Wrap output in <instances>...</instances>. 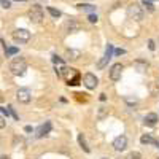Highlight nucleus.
<instances>
[{
  "label": "nucleus",
  "mask_w": 159,
  "mask_h": 159,
  "mask_svg": "<svg viewBox=\"0 0 159 159\" xmlns=\"http://www.w3.org/2000/svg\"><path fill=\"white\" fill-rule=\"evenodd\" d=\"M49 130H51V123H45L43 126H40V129L37 130V137H45Z\"/></svg>",
  "instance_id": "12"
},
{
  "label": "nucleus",
  "mask_w": 159,
  "mask_h": 159,
  "mask_svg": "<svg viewBox=\"0 0 159 159\" xmlns=\"http://www.w3.org/2000/svg\"><path fill=\"white\" fill-rule=\"evenodd\" d=\"M105 99H107V96H105V94H100V100H102V102H103V100H105Z\"/></svg>",
  "instance_id": "32"
},
{
  "label": "nucleus",
  "mask_w": 159,
  "mask_h": 159,
  "mask_svg": "<svg viewBox=\"0 0 159 159\" xmlns=\"http://www.w3.org/2000/svg\"><path fill=\"white\" fill-rule=\"evenodd\" d=\"M5 54H7V57H8V56H15V54H18V48H16V46L7 48V49H5Z\"/></svg>",
  "instance_id": "18"
},
{
  "label": "nucleus",
  "mask_w": 159,
  "mask_h": 159,
  "mask_svg": "<svg viewBox=\"0 0 159 159\" xmlns=\"http://www.w3.org/2000/svg\"><path fill=\"white\" fill-rule=\"evenodd\" d=\"M8 111H10V113L13 115V118H15V119H16V121H19V116L16 115V111H15V108H13V107H11V105H10V107H8Z\"/></svg>",
  "instance_id": "23"
},
{
  "label": "nucleus",
  "mask_w": 159,
  "mask_h": 159,
  "mask_svg": "<svg viewBox=\"0 0 159 159\" xmlns=\"http://www.w3.org/2000/svg\"><path fill=\"white\" fill-rule=\"evenodd\" d=\"M121 72H123V64H115L110 69V80L111 81H118L121 80Z\"/></svg>",
  "instance_id": "8"
},
{
  "label": "nucleus",
  "mask_w": 159,
  "mask_h": 159,
  "mask_svg": "<svg viewBox=\"0 0 159 159\" xmlns=\"http://www.w3.org/2000/svg\"><path fill=\"white\" fill-rule=\"evenodd\" d=\"M25 69H27V64H25V59L21 57V56L15 57V59L11 61V64H10V70H11V73H13V75H16V76L24 75Z\"/></svg>",
  "instance_id": "2"
},
{
  "label": "nucleus",
  "mask_w": 159,
  "mask_h": 159,
  "mask_svg": "<svg viewBox=\"0 0 159 159\" xmlns=\"http://www.w3.org/2000/svg\"><path fill=\"white\" fill-rule=\"evenodd\" d=\"M156 123H157V115H156V113H148L147 116H145V124L154 126Z\"/></svg>",
  "instance_id": "15"
},
{
  "label": "nucleus",
  "mask_w": 159,
  "mask_h": 159,
  "mask_svg": "<svg viewBox=\"0 0 159 159\" xmlns=\"http://www.w3.org/2000/svg\"><path fill=\"white\" fill-rule=\"evenodd\" d=\"M52 62H54V64H59V65H61V64H62V59H61L59 56H52Z\"/></svg>",
  "instance_id": "26"
},
{
  "label": "nucleus",
  "mask_w": 159,
  "mask_h": 159,
  "mask_svg": "<svg viewBox=\"0 0 159 159\" xmlns=\"http://www.w3.org/2000/svg\"><path fill=\"white\" fill-rule=\"evenodd\" d=\"M16 99L21 102V103H29L30 102V91L27 88H21L18 89L16 92Z\"/></svg>",
  "instance_id": "7"
},
{
  "label": "nucleus",
  "mask_w": 159,
  "mask_h": 159,
  "mask_svg": "<svg viewBox=\"0 0 159 159\" xmlns=\"http://www.w3.org/2000/svg\"><path fill=\"white\" fill-rule=\"evenodd\" d=\"M78 56H80V52H78V51H73V49L67 51V59H72V61H75V59H78Z\"/></svg>",
  "instance_id": "19"
},
{
  "label": "nucleus",
  "mask_w": 159,
  "mask_h": 159,
  "mask_svg": "<svg viewBox=\"0 0 159 159\" xmlns=\"http://www.w3.org/2000/svg\"><path fill=\"white\" fill-rule=\"evenodd\" d=\"M56 75L59 78H64L65 81H67L69 86H76L80 84V73L75 70V69H70V67H61V69H56Z\"/></svg>",
  "instance_id": "1"
},
{
  "label": "nucleus",
  "mask_w": 159,
  "mask_h": 159,
  "mask_svg": "<svg viewBox=\"0 0 159 159\" xmlns=\"http://www.w3.org/2000/svg\"><path fill=\"white\" fill-rule=\"evenodd\" d=\"M5 127V116L0 118V129H3Z\"/></svg>",
  "instance_id": "29"
},
{
  "label": "nucleus",
  "mask_w": 159,
  "mask_h": 159,
  "mask_svg": "<svg viewBox=\"0 0 159 159\" xmlns=\"http://www.w3.org/2000/svg\"><path fill=\"white\" fill-rule=\"evenodd\" d=\"M148 2H154V0H148Z\"/></svg>",
  "instance_id": "35"
},
{
  "label": "nucleus",
  "mask_w": 159,
  "mask_h": 159,
  "mask_svg": "<svg viewBox=\"0 0 159 159\" xmlns=\"http://www.w3.org/2000/svg\"><path fill=\"white\" fill-rule=\"evenodd\" d=\"M29 18H30V21L35 22V24L42 22V19H43V10H42V7H40V5H34V7L29 10Z\"/></svg>",
  "instance_id": "5"
},
{
  "label": "nucleus",
  "mask_w": 159,
  "mask_h": 159,
  "mask_svg": "<svg viewBox=\"0 0 159 159\" xmlns=\"http://www.w3.org/2000/svg\"><path fill=\"white\" fill-rule=\"evenodd\" d=\"M78 142H80V145H81V148H83L86 153H89V148H88V145H86V140H84V135H83V134L78 135Z\"/></svg>",
  "instance_id": "17"
},
{
  "label": "nucleus",
  "mask_w": 159,
  "mask_h": 159,
  "mask_svg": "<svg viewBox=\"0 0 159 159\" xmlns=\"http://www.w3.org/2000/svg\"><path fill=\"white\" fill-rule=\"evenodd\" d=\"M111 54H113V45H108V46H107V51H105V56H103L102 61H99V64H97V69H103L105 65L108 64V61L111 59Z\"/></svg>",
  "instance_id": "9"
},
{
  "label": "nucleus",
  "mask_w": 159,
  "mask_h": 159,
  "mask_svg": "<svg viewBox=\"0 0 159 159\" xmlns=\"http://www.w3.org/2000/svg\"><path fill=\"white\" fill-rule=\"evenodd\" d=\"M124 159H142V156H140L139 151H132V153H129Z\"/></svg>",
  "instance_id": "21"
},
{
  "label": "nucleus",
  "mask_w": 159,
  "mask_h": 159,
  "mask_svg": "<svg viewBox=\"0 0 159 159\" xmlns=\"http://www.w3.org/2000/svg\"><path fill=\"white\" fill-rule=\"evenodd\" d=\"M148 48H150L151 51H153V49L156 48V45H154V42H153V40H150V42H148Z\"/></svg>",
  "instance_id": "28"
},
{
  "label": "nucleus",
  "mask_w": 159,
  "mask_h": 159,
  "mask_svg": "<svg viewBox=\"0 0 159 159\" xmlns=\"http://www.w3.org/2000/svg\"><path fill=\"white\" fill-rule=\"evenodd\" d=\"M115 52H116V56H121V54H124L126 51H124V49H116Z\"/></svg>",
  "instance_id": "30"
},
{
  "label": "nucleus",
  "mask_w": 159,
  "mask_h": 159,
  "mask_svg": "<svg viewBox=\"0 0 159 159\" xmlns=\"http://www.w3.org/2000/svg\"><path fill=\"white\" fill-rule=\"evenodd\" d=\"M13 40L16 43H27L30 40V32L25 30V29H16L13 32Z\"/></svg>",
  "instance_id": "4"
},
{
  "label": "nucleus",
  "mask_w": 159,
  "mask_h": 159,
  "mask_svg": "<svg viewBox=\"0 0 159 159\" xmlns=\"http://www.w3.org/2000/svg\"><path fill=\"white\" fill-rule=\"evenodd\" d=\"M2 159H8V157H7V156H2Z\"/></svg>",
  "instance_id": "34"
},
{
  "label": "nucleus",
  "mask_w": 159,
  "mask_h": 159,
  "mask_svg": "<svg viewBox=\"0 0 159 159\" xmlns=\"http://www.w3.org/2000/svg\"><path fill=\"white\" fill-rule=\"evenodd\" d=\"M83 83H84V86H86L88 89H94V88L99 84V80H97V76H96V75H92V73H86V75L83 76Z\"/></svg>",
  "instance_id": "6"
},
{
  "label": "nucleus",
  "mask_w": 159,
  "mask_h": 159,
  "mask_svg": "<svg viewBox=\"0 0 159 159\" xmlns=\"http://www.w3.org/2000/svg\"><path fill=\"white\" fill-rule=\"evenodd\" d=\"M126 145H127V139H126L124 135H119V137H116V139L113 140V148H115L116 151H123V150L126 148Z\"/></svg>",
  "instance_id": "10"
},
{
  "label": "nucleus",
  "mask_w": 159,
  "mask_h": 159,
  "mask_svg": "<svg viewBox=\"0 0 159 159\" xmlns=\"http://www.w3.org/2000/svg\"><path fill=\"white\" fill-rule=\"evenodd\" d=\"M140 142H142L143 145H156V147H159V142H156V140H154L150 134H145V135H142Z\"/></svg>",
  "instance_id": "13"
},
{
  "label": "nucleus",
  "mask_w": 159,
  "mask_h": 159,
  "mask_svg": "<svg viewBox=\"0 0 159 159\" xmlns=\"http://www.w3.org/2000/svg\"><path fill=\"white\" fill-rule=\"evenodd\" d=\"M76 8L80 11H86V13H94L96 11V7L91 5V3H80V5H76Z\"/></svg>",
  "instance_id": "14"
},
{
  "label": "nucleus",
  "mask_w": 159,
  "mask_h": 159,
  "mask_svg": "<svg viewBox=\"0 0 159 159\" xmlns=\"http://www.w3.org/2000/svg\"><path fill=\"white\" fill-rule=\"evenodd\" d=\"M157 159H159V157H157Z\"/></svg>",
  "instance_id": "37"
},
{
  "label": "nucleus",
  "mask_w": 159,
  "mask_h": 159,
  "mask_svg": "<svg viewBox=\"0 0 159 159\" xmlns=\"http://www.w3.org/2000/svg\"><path fill=\"white\" fill-rule=\"evenodd\" d=\"M143 5L148 8V11H154V7H153V3H151V2H148V0H143Z\"/></svg>",
  "instance_id": "22"
},
{
  "label": "nucleus",
  "mask_w": 159,
  "mask_h": 159,
  "mask_svg": "<svg viewBox=\"0 0 159 159\" xmlns=\"http://www.w3.org/2000/svg\"><path fill=\"white\" fill-rule=\"evenodd\" d=\"M0 3H2V8H10V0H0Z\"/></svg>",
  "instance_id": "25"
},
{
  "label": "nucleus",
  "mask_w": 159,
  "mask_h": 159,
  "mask_svg": "<svg viewBox=\"0 0 159 159\" xmlns=\"http://www.w3.org/2000/svg\"><path fill=\"white\" fill-rule=\"evenodd\" d=\"M134 69H135L139 73H143L145 70L148 69V62H147V61H140V59H139V61H135V62H134Z\"/></svg>",
  "instance_id": "11"
},
{
  "label": "nucleus",
  "mask_w": 159,
  "mask_h": 159,
  "mask_svg": "<svg viewBox=\"0 0 159 159\" xmlns=\"http://www.w3.org/2000/svg\"><path fill=\"white\" fill-rule=\"evenodd\" d=\"M46 10H48V13H49V15H51L52 18H56V19H57V18H61V15H62V13H61L59 10H56V8H52V7H48Z\"/></svg>",
  "instance_id": "16"
},
{
  "label": "nucleus",
  "mask_w": 159,
  "mask_h": 159,
  "mask_svg": "<svg viewBox=\"0 0 159 159\" xmlns=\"http://www.w3.org/2000/svg\"><path fill=\"white\" fill-rule=\"evenodd\" d=\"M16 2H27V0H16Z\"/></svg>",
  "instance_id": "33"
},
{
  "label": "nucleus",
  "mask_w": 159,
  "mask_h": 159,
  "mask_svg": "<svg viewBox=\"0 0 159 159\" xmlns=\"http://www.w3.org/2000/svg\"><path fill=\"white\" fill-rule=\"evenodd\" d=\"M103 159H105V157H103Z\"/></svg>",
  "instance_id": "36"
},
{
  "label": "nucleus",
  "mask_w": 159,
  "mask_h": 159,
  "mask_svg": "<svg viewBox=\"0 0 159 159\" xmlns=\"http://www.w3.org/2000/svg\"><path fill=\"white\" fill-rule=\"evenodd\" d=\"M25 132H32V127L30 126H25Z\"/></svg>",
  "instance_id": "31"
},
{
  "label": "nucleus",
  "mask_w": 159,
  "mask_h": 159,
  "mask_svg": "<svg viewBox=\"0 0 159 159\" xmlns=\"http://www.w3.org/2000/svg\"><path fill=\"white\" fill-rule=\"evenodd\" d=\"M88 19H89V22H92V24H94V22H97V15H92V13H91V15L88 16Z\"/></svg>",
  "instance_id": "24"
},
{
  "label": "nucleus",
  "mask_w": 159,
  "mask_h": 159,
  "mask_svg": "<svg viewBox=\"0 0 159 159\" xmlns=\"http://www.w3.org/2000/svg\"><path fill=\"white\" fill-rule=\"evenodd\" d=\"M107 115H108V108H105V107H100V108H99V115H97L99 119H103Z\"/></svg>",
  "instance_id": "20"
},
{
  "label": "nucleus",
  "mask_w": 159,
  "mask_h": 159,
  "mask_svg": "<svg viewBox=\"0 0 159 159\" xmlns=\"http://www.w3.org/2000/svg\"><path fill=\"white\" fill-rule=\"evenodd\" d=\"M67 25H69V29H70V32H72V30H75V29H76V27H78V25H76V24H75V22H72V24H70V22H69V24H67Z\"/></svg>",
  "instance_id": "27"
},
{
  "label": "nucleus",
  "mask_w": 159,
  "mask_h": 159,
  "mask_svg": "<svg viewBox=\"0 0 159 159\" xmlns=\"http://www.w3.org/2000/svg\"><path fill=\"white\" fill-rule=\"evenodd\" d=\"M126 13H127L129 19H134V21H142V19H143V11H142V8H140L137 3L129 5Z\"/></svg>",
  "instance_id": "3"
}]
</instances>
